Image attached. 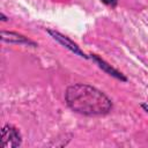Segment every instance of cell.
Here are the masks:
<instances>
[{"label": "cell", "instance_id": "cell-1", "mask_svg": "<svg viewBox=\"0 0 148 148\" xmlns=\"http://www.w3.org/2000/svg\"><path fill=\"white\" fill-rule=\"evenodd\" d=\"M67 106L80 114L95 117L105 116L112 110V101L99 89L86 83H75L65 91Z\"/></svg>", "mask_w": 148, "mask_h": 148}, {"label": "cell", "instance_id": "cell-2", "mask_svg": "<svg viewBox=\"0 0 148 148\" xmlns=\"http://www.w3.org/2000/svg\"><path fill=\"white\" fill-rule=\"evenodd\" d=\"M22 145V134L17 127L6 124L1 130V148H17Z\"/></svg>", "mask_w": 148, "mask_h": 148}, {"label": "cell", "instance_id": "cell-3", "mask_svg": "<svg viewBox=\"0 0 148 148\" xmlns=\"http://www.w3.org/2000/svg\"><path fill=\"white\" fill-rule=\"evenodd\" d=\"M46 32H47L57 43H59L61 46H64V47H66L67 50H69V51H71L72 53H74L75 56H79L80 58H83V59H90L89 56H87V54L81 50V47H80L75 42H73L69 37H67V36L62 35L61 32H59V31H57V30H53V29H46Z\"/></svg>", "mask_w": 148, "mask_h": 148}, {"label": "cell", "instance_id": "cell-4", "mask_svg": "<svg viewBox=\"0 0 148 148\" xmlns=\"http://www.w3.org/2000/svg\"><path fill=\"white\" fill-rule=\"evenodd\" d=\"M0 38L3 43H9V44H22V45H28L32 47H37L38 44L30 38L25 37L24 35H21L15 31H5L2 30L0 32Z\"/></svg>", "mask_w": 148, "mask_h": 148}, {"label": "cell", "instance_id": "cell-5", "mask_svg": "<svg viewBox=\"0 0 148 148\" xmlns=\"http://www.w3.org/2000/svg\"><path fill=\"white\" fill-rule=\"evenodd\" d=\"M89 58H90L103 72H105L108 75H110V76H112V77H114V79H117V80H119V81H121V82H127V77H126L121 72H119L118 69H116L114 67H112L109 62H106V61H105L104 59H102L99 56L91 53V54H89Z\"/></svg>", "mask_w": 148, "mask_h": 148}, {"label": "cell", "instance_id": "cell-6", "mask_svg": "<svg viewBox=\"0 0 148 148\" xmlns=\"http://www.w3.org/2000/svg\"><path fill=\"white\" fill-rule=\"evenodd\" d=\"M104 5H106V6H110L111 8H114V7H117V5H118V0H101Z\"/></svg>", "mask_w": 148, "mask_h": 148}, {"label": "cell", "instance_id": "cell-7", "mask_svg": "<svg viewBox=\"0 0 148 148\" xmlns=\"http://www.w3.org/2000/svg\"><path fill=\"white\" fill-rule=\"evenodd\" d=\"M0 20H1L2 22H6V21H8V17H7L3 13H0Z\"/></svg>", "mask_w": 148, "mask_h": 148}, {"label": "cell", "instance_id": "cell-8", "mask_svg": "<svg viewBox=\"0 0 148 148\" xmlns=\"http://www.w3.org/2000/svg\"><path fill=\"white\" fill-rule=\"evenodd\" d=\"M141 108L148 113V103H142V104H141Z\"/></svg>", "mask_w": 148, "mask_h": 148}]
</instances>
